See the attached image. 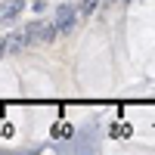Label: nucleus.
Instances as JSON below:
<instances>
[{"label":"nucleus","instance_id":"nucleus-4","mask_svg":"<svg viewBox=\"0 0 155 155\" xmlns=\"http://www.w3.org/2000/svg\"><path fill=\"white\" fill-rule=\"evenodd\" d=\"M99 6V0H81V6H78V9H81V16H87V12H93Z\"/></svg>","mask_w":155,"mask_h":155},{"label":"nucleus","instance_id":"nucleus-1","mask_svg":"<svg viewBox=\"0 0 155 155\" xmlns=\"http://www.w3.org/2000/svg\"><path fill=\"white\" fill-rule=\"evenodd\" d=\"M41 28H44V25H31V28H22V31H16V34H9V37H6L9 53H19V50L31 47L34 41H41Z\"/></svg>","mask_w":155,"mask_h":155},{"label":"nucleus","instance_id":"nucleus-2","mask_svg":"<svg viewBox=\"0 0 155 155\" xmlns=\"http://www.w3.org/2000/svg\"><path fill=\"white\" fill-rule=\"evenodd\" d=\"M81 16V9H74V6H59L56 9V25H59V31L65 34V31H71V25H74V19Z\"/></svg>","mask_w":155,"mask_h":155},{"label":"nucleus","instance_id":"nucleus-5","mask_svg":"<svg viewBox=\"0 0 155 155\" xmlns=\"http://www.w3.org/2000/svg\"><path fill=\"white\" fill-rule=\"evenodd\" d=\"M6 53H9V44H6V41H0V59H3Z\"/></svg>","mask_w":155,"mask_h":155},{"label":"nucleus","instance_id":"nucleus-3","mask_svg":"<svg viewBox=\"0 0 155 155\" xmlns=\"http://www.w3.org/2000/svg\"><path fill=\"white\" fill-rule=\"evenodd\" d=\"M19 12H22V0H12L9 6H3V12H0V16H3V19H16Z\"/></svg>","mask_w":155,"mask_h":155}]
</instances>
